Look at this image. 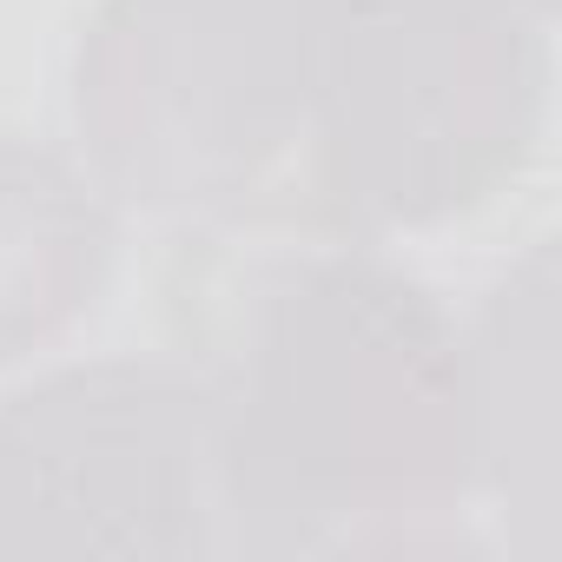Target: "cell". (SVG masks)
<instances>
[{"label":"cell","instance_id":"4","mask_svg":"<svg viewBox=\"0 0 562 562\" xmlns=\"http://www.w3.org/2000/svg\"><path fill=\"white\" fill-rule=\"evenodd\" d=\"M232 549L218 391L172 358H87L0 397V562Z\"/></svg>","mask_w":562,"mask_h":562},{"label":"cell","instance_id":"3","mask_svg":"<svg viewBox=\"0 0 562 562\" xmlns=\"http://www.w3.org/2000/svg\"><path fill=\"white\" fill-rule=\"evenodd\" d=\"M87 172L139 212H225L305 139L299 0H100L74 47Z\"/></svg>","mask_w":562,"mask_h":562},{"label":"cell","instance_id":"2","mask_svg":"<svg viewBox=\"0 0 562 562\" xmlns=\"http://www.w3.org/2000/svg\"><path fill=\"white\" fill-rule=\"evenodd\" d=\"M312 186L345 225L490 205L542 139L549 34L529 0H299Z\"/></svg>","mask_w":562,"mask_h":562},{"label":"cell","instance_id":"1","mask_svg":"<svg viewBox=\"0 0 562 562\" xmlns=\"http://www.w3.org/2000/svg\"><path fill=\"white\" fill-rule=\"evenodd\" d=\"M212 391L232 549H404L476 490L470 331L364 245L265 271Z\"/></svg>","mask_w":562,"mask_h":562},{"label":"cell","instance_id":"5","mask_svg":"<svg viewBox=\"0 0 562 562\" xmlns=\"http://www.w3.org/2000/svg\"><path fill=\"white\" fill-rule=\"evenodd\" d=\"M120 258L113 192L60 146L0 139V364L67 338Z\"/></svg>","mask_w":562,"mask_h":562},{"label":"cell","instance_id":"6","mask_svg":"<svg viewBox=\"0 0 562 562\" xmlns=\"http://www.w3.org/2000/svg\"><path fill=\"white\" fill-rule=\"evenodd\" d=\"M549 299L555 258L536 245L483 305L470 331V391H476V483L516 496L522 509H549L555 470V411H549Z\"/></svg>","mask_w":562,"mask_h":562},{"label":"cell","instance_id":"7","mask_svg":"<svg viewBox=\"0 0 562 562\" xmlns=\"http://www.w3.org/2000/svg\"><path fill=\"white\" fill-rule=\"evenodd\" d=\"M529 8H536V14H549V0H529Z\"/></svg>","mask_w":562,"mask_h":562}]
</instances>
